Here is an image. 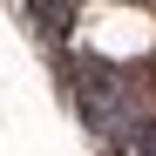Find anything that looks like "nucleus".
Returning a JSON list of instances; mask_svg holds the SVG:
<instances>
[{
	"mask_svg": "<svg viewBox=\"0 0 156 156\" xmlns=\"http://www.w3.org/2000/svg\"><path fill=\"white\" fill-rule=\"evenodd\" d=\"M27 20H34V34L61 55L68 34H75V0H27Z\"/></svg>",
	"mask_w": 156,
	"mask_h": 156,
	"instance_id": "f257e3e1",
	"label": "nucleus"
}]
</instances>
